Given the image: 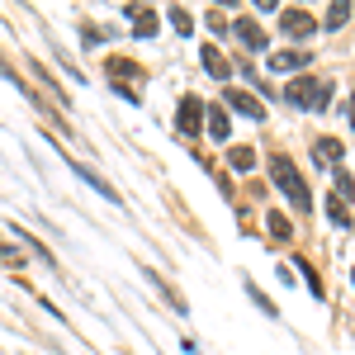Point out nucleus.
I'll return each mask as SVG.
<instances>
[{"label":"nucleus","mask_w":355,"mask_h":355,"mask_svg":"<svg viewBox=\"0 0 355 355\" xmlns=\"http://www.w3.org/2000/svg\"><path fill=\"white\" fill-rule=\"evenodd\" d=\"M270 175L275 185H279V194L294 204V209H313V194H308V180L299 175V166H294V157H284V152H275L270 157Z\"/></svg>","instance_id":"nucleus-1"},{"label":"nucleus","mask_w":355,"mask_h":355,"mask_svg":"<svg viewBox=\"0 0 355 355\" xmlns=\"http://www.w3.org/2000/svg\"><path fill=\"white\" fill-rule=\"evenodd\" d=\"M284 100H289V105H299V110H327L331 85H327V81H318V76H299V81H289Z\"/></svg>","instance_id":"nucleus-2"},{"label":"nucleus","mask_w":355,"mask_h":355,"mask_svg":"<svg viewBox=\"0 0 355 355\" xmlns=\"http://www.w3.org/2000/svg\"><path fill=\"white\" fill-rule=\"evenodd\" d=\"M223 100H227V110L242 114V119H256V123L266 119V105H261L251 90H242V85H227V90H223Z\"/></svg>","instance_id":"nucleus-3"},{"label":"nucleus","mask_w":355,"mask_h":355,"mask_svg":"<svg viewBox=\"0 0 355 355\" xmlns=\"http://www.w3.org/2000/svg\"><path fill=\"white\" fill-rule=\"evenodd\" d=\"M232 33H237V43H242L246 53H261V48H266V28L256 24L251 15H237V24H232Z\"/></svg>","instance_id":"nucleus-4"},{"label":"nucleus","mask_w":355,"mask_h":355,"mask_svg":"<svg viewBox=\"0 0 355 355\" xmlns=\"http://www.w3.org/2000/svg\"><path fill=\"white\" fill-rule=\"evenodd\" d=\"M318 28V19L308 15V10H279V33H289V38H308Z\"/></svg>","instance_id":"nucleus-5"},{"label":"nucleus","mask_w":355,"mask_h":355,"mask_svg":"<svg viewBox=\"0 0 355 355\" xmlns=\"http://www.w3.org/2000/svg\"><path fill=\"white\" fill-rule=\"evenodd\" d=\"M175 123H180L185 137H194L204 128V105H199V95H185V100H180V119H175Z\"/></svg>","instance_id":"nucleus-6"},{"label":"nucleus","mask_w":355,"mask_h":355,"mask_svg":"<svg viewBox=\"0 0 355 355\" xmlns=\"http://www.w3.org/2000/svg\"><path fill=\"white\" fill-rule=\"evenodd\" d=\"M313 62V53H303V48H279V53L270 57V71L279 76V71H303Z\"/></svg>","instance_id":"nucleus-7"},{"label":"nucleus","mask_w":355,"mask_h":355,"mask_svg":"<svg viewBox=\"0 0 355 355\" xmlns=\"http://www.w3.org/2000/svg\"><path fill=\"white\" fill-rule=\"evenodd\" d=\"M71 171H76L81 180H90V185H95V194H105L110 204H119V199H123V194L114 190V185H110V180H105V175H95V171H90V166H85V162H71Z\"/></svg>","instance_id":"nucleus-8"},{"label":"nucleus","mask_w":355,"mask_h":355,"mask_svg":"<svg viewBox=\"0 0 355 355\" xmlns=\"http://www.w3.org/2000/svg\"><path fill=\"white\" fill-rule=\"evenodd\" d=\"M199 57H204V67H209V76H214V81H227V76H232L227 57H223L218 48H214V43H204V48H199Z\"/></svg>","instance_id":"nucleus-9"},{"label":"nucleus","mask_w":355,"mask_h":355,"mask_svg":"<svg viewBox=\"0 0 355 355\" xmlns=\"http://www.w3.org/2000/svg\"><path fill=\"white\" fill-rule=\"evenodd\" d=\"M157 28H162V15L147 10V5H133V33H137V38H152Z\"/></svg>","instance_id":"nucleus-10"},{"label":"nucleus","mask_w":355,"mask_h":355,"mask_svg":"<svg viewBox=\"0 0 355 355\" xmlns=\"http://www.w3.org/2000/svg\"><path fill=\"white\" fill-rule=\"evenodd\" d=\"M110 76H142L133 62H123V57H110ZM114 90L119 95H128V100H137V90H128V81H114Z\"/></svg>","instance_id":"nucleus-11"},{"label":"nucleus","mask_w":355,"mask_h":355,"mask_svg":"<svg viewBox=\"0 0 355 355\" xmlns=\"http://www.w3.org/2000/svg\"><path fill=\"white\" fill-rule=\"evenodd\" d=\"M204 119H209V133L218 137V142H227V137H232V119H227V110H209Z\"/></svg>","instance_id":"nucleus-12"},{"label":"nucleus","mask_w":355,"mask_h":355,"mask_svg":"<svg viewBox=\"0 0 355 355\" xmlns=\"http://www.w3.org/2000/svg\"><path fill=\"white\" fill-rule=\"evenodd\" d=\"M313 152H318L327 166H341V142H336V137H318V142H313Z\"/></svg>","instance_id":"nucleus-13"},{"label":"nucleus","mask_w":355,"mask_h":355,"mask_svg":"<svg viewBox=\"0 0 355 355\" xmlns=\"http://www.w3.org/2000/svg\"><path fill=\"white\" fill-rule=\"evenodd\" d=\"M327 218L336 223V227H351V209H346L341 194H327Z\"/></svg>","instance_id":"nucleus-14"},{"label":"nucleus","mask_w":355,"mask_h":355,"mask_svg":"<svg viewBox=\"0 0 355 355\" xmlns=\"http://www.w3.org/2000/svg\"><path fill=\"white\" fill-rule=\"evenodd\" d=\"M266 227H270V237H275V242H294V223H289V218L270 214V218H266Z\"/></svg>","instance_id":"nucleus-15"},{"label":"nucleus","mask_w":355,"mask_h":355,"mask_svg":"<svg viewBox=\"0 0 355 355\" xmlns=\"http://www.w3.org/2000/svg\"><path fill=\"white\" fill-rule=\"evenodd\" d=\"M227 166H232V171H251V166H256V152H251V147H232V152H227Z\"/></svg>","instance_id":"nucleus-16"},{"label":"nucleus","mask_w":355,"mask_h":355,"mask_svg":"<svg viewBox=\"0 0 355 355\" xmlns=\"http://www.w3.org/2000/svg\"><path fill=\"white\" fill-rule=\"evenodd\" d=\"M166 15H171V24H175V33H194V19H190V10H180V5H171Z\"/></svg>","instance_id":"nucleus-17"},{"label":"nucleus","mask_w":355,"mask_h":355,"mask_svg":"<svg viewBox=\"0 0 355 355\" xmlns=\"http://www.w3.org/2000/svg\"><path fill=\"white\" fill-rule=\"evenodd\" d=\"M33 76H43V81H48V90H53V100H57V105H67V90L48 76V67H43V62H33Z\"/></svg>","instance_id":"nucleus-18"},{"label":"nucleus","mask_w":355,"mask_h":355,"mask_svg":"<svg viewBox=\"0 0 355 355\" xmlns=\"http://www.w3.org/2000/svg\"><path fill=\"white\" fill-rule=\"evenodd\" d=\"M346 19H351V5H346V0H336V5L327 10V28H341Z\"/></svg>","instance_id":"nucleus-19"},{"label":"nucleus","mask_w":355,"mask_h":355,"mask_svg":"<svg viewBox=\"0 0 355 355\" xmlns=\"http://www.w3.org/2000/svg\"><path fill=\"white\" fill-rule=\"evenodd\" d=\"M336 194L341 199H355V180H351V171H341V166H336Z\"/></svg>","instance_id":"nucleus-20"},{"label":"nucleus","mask_w":355,"mask_h":355,"mask_svg":"<svg viewBox=\"0 0 355 355\" xmlns=\"http://www.w3.org/2000/svg\"><path fill=\"white\" fill-rule=\"evenodd\" d=\"M351 128H355V95H351Z\"/></svg>","instance_id":"nucleus-21"},{"label":"nucleus","mask_w":355,"mask_h":355,"mask_svg":"<svg viewBox=\"0 0 355 355\" xmlns=\"http://www.w3.org/2000/svg\"><path fill=\"white\" fill-rule=\"evenodd\" d=\"M351 284H355V270H351Z\"/></svg>","instance_id":"nucleus-22"}]
</instances>
